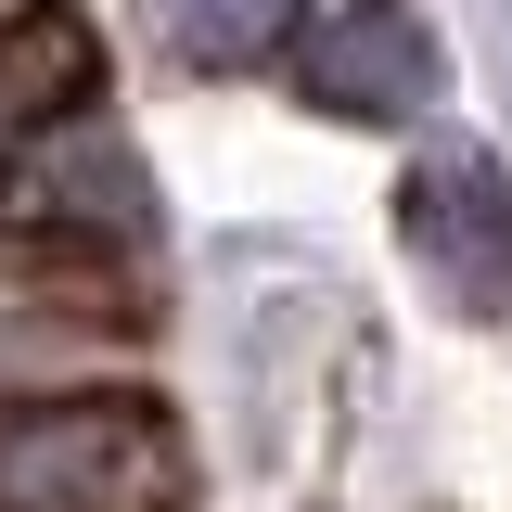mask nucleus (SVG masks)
Segmentation results:
<instances>
[{"label":"nucleus","mask_w":512,"mask_h":512,"mask_svg":"<svg viewBox=\"0 0 512 512\" xmlns=\"http://www.w3.org/2000/svg\"><path fill=\"white\" fill-rule=\"evenodd\" d=\"M192 448L154 397H26L0 410V512H180Z\"/></svg>","instance_id":"1"},{"label":"nucleus","mask_w":512,"mask_h":512,"mask_svg":"<svg viewBox=\"0 0 512 512\" xmlns=\"http://www.w3.org/2000/svg\"><path fill=\"white\" fill-rule=\"evenodd\" d=\"M397 256H410L461 320H500L512 308V180L487 154H423V167L397 180Z\"/></svg>","instance_id":"2"},{"label":"nucleus","mask_w":512,"mask_h":512,"mask_svg":"<svg viewBox=\"0 0 512 512\" xmlns=\"http://www.w3.org/2000/svg\"><path fill=\"white\" fill-rule=\"evenodd\" d=\"M295 90L320 116H423L448 90V39L423 26V0H333L295 52Z\"/></svg>","instance_id":"3"},{"label":"nucleus","mask_w":512,"mask_h":512,"mask_svg":"<svg viewBox=\"0 0 512 512\" xmlns=\"http://www.w3.org/2000/svg\"><path fill=\"white\" fill-rule=\"evenodd\" d=\"M90 77H103V39H90L77 0H39V13L0 26V180H13L64 116H90Z\"/></svg>","instance_id":"4"},{"label":"nucleus","mask_w":512,"mask_h":512,"mask_svg":"<svg viewBox=\"0 0 512 512\" xmlns=\"http://www.w3.org/2000/svg\"><path fill=\"white\" fill-rule=\"evenodd\" d=\"M282 13H295V0H167V39H180V64H205V77H244V64L282 39Z\"/></svg>","instance_id":"5"}]
</instances>
